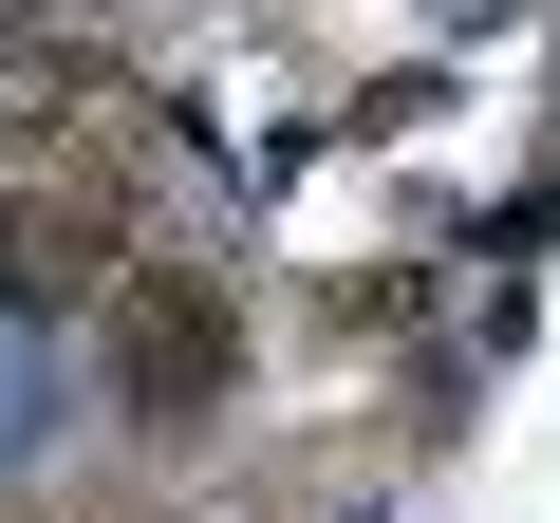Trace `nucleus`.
<instances>
[{
    "instance_id": "1",
    "label": "nucleus",
    "mask_w": 560,
    "mask_h": 523,
    "mask_svg": "<svg viewBox=\"0 0 560 523\" xmlns=\"http://www.w3.org/2000/svg\"><path fill=\"white\" fill-rule=\"evenodd\" d=\"M224 356H243V318H224L206 262H131V281H113V393H131L150 430H187V411L224 393Z\"/></svg>"
},
{
    "instance_id": "2",
    "label": "nucleus",
    "mask_w": 560,
    "mask_h": 523,
    "mask_svg": "<svg viewBox=\"0 0 560 523\" xmlns=\"http://www.w3.org/2000/svg\"><path fill=\"white\" fill-rule=\"evenodd\" d=\"M131 281V187H0V318H75Z\"/></svg>"
}]
</instances>
